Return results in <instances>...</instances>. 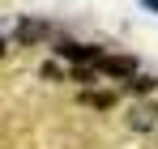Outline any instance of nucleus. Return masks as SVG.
I'll return each instance as SVG.
<instances>
[{
	"label": "nucleus",
	"instance_id": "obj_1",
	"mask_svg": "<svg viewBox=\"0 0 158 149\" xmlns=\"http://www.w3.org/2000/svg\"><path fill=\"white\" fill-rule=\"evenodd\" d=\"M128 128H137V132H154L158 128V107L154 102H137L128 111Z\"/></svg>",
	"mask_w": 158,
	"mask_h": 149
},
{
	"label": "nucleus",
	"instance_id": "obj_2",
	"mask_svg": "<svg viewBox=\"0 0 158 149\" xmlns=\"http://www.w3.org/2000/svg\"><path fill=\"white\" fill-rule=\"evenodd\" d=\"M94 73H107V77H132L137 73V64L124 60V55H98L94 60Z\"/></svg>",
	"mask_w": 158,
	"mask_h": 149
},
{
	"label": "nucleus",
	"instance_id": "obj_3",
	"mask_svg": "<svg viewBox=\"0 0 158 149\" xmlns=\"http://www.w3.org/2000/svg\"><path fill=\"white\" fill-rule=\"evenodd\" d=\"M47 34H52L47 22H22L17 26V47H30V43H39V38H47Z\"/></svg>",
	"mask_w": 158,
	"mask_h": 149
},
{
	"label": "nucleus",
	"instance_id": "obj_4",
	"mask_svg": "<svg viewBox=\"0 0 158 149\" xmlns=\"http://www.w3.org/2000/svg\"><path fill=\"white\" fill-rule=\"evenodd\" d=\"M64 55H69V60H85V64H94V60H98V55H103V51L98 47H81V43H64Z\"/></svg>",
	"mask_w": 158,
	"mask_h": 149
},
{
	"label": "nucleus",
	"instance_id": "obj_5",
	"mask_svg": "<svg viewBox=\"0 0 158 149\" xmlns=\"http://www.w3.org/2000/svg\"><path fill=\"white\" fill-rule=\"evenodd\" d=\"M43 77H47V81H60L64 68H60V64H43Z\"/></svg>",
	"mask_w": 158,
	"mask_h": 149
},
{
	"label": "nucleus",
	"instance_id": "obj_6",
	"mask_svg": "<svg viewBox=\"0 0 158 149\" xmlns=\"http://www.w3.org/2000/svg\"><path fill=\"white\" fill-rule=\"evenodd\" d=\"M145 4H158V0H145Z\"/></svg>",
	"mask_w": 158,
	"mask_h": 149
},
{
	"label": "nucleus",
	"instance_id": "obj_7",
	"mask_svg": "<svg viewBox=\"0 0 158 149\" xmlns=\"http://www.w3.org/2000/svg\"><path fill=\"white\" fill-rule=\"evenodd\" d=\"M0 55H4V43H0Z\"/></svg>",
	"mask_w": 158,
	"mask_h": 149
}]
</instances>
